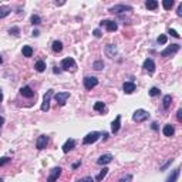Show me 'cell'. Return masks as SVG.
I'll return each instance as SVG.
<instances>
[{
    "label": "cell",
    "instance_id": "29",
    "mask_svg": "<svg viewBox=\"0 0 182 182\" xmlns=\"http://www.w3.org/2000/svg\"><path fill=\"white\" fill-rule=\"evenodd\" d=\"M93 68L97 70V71H101V70L104 68V63H102V60H97V61H94Z\"/></svg>",
    "mask_w": 182,
    "mask_h": 182
},
{
    "label": "cell",
    "instance_id": "11",
    "mask_svg": "<svg viewBox=\"0 0 182 182\" xmlns=\"http://www.w3.org/2000/svg\"><path fill=\"white\" fill-rule=\"evenodd\" d=\"M48 144V137L47 135H40L36 141V147H37V150H44Z\"/></svg>",
    "mask_w": 182,
    "mask_h": 182
},
{
    "label": "cell",
    "instance_id": "30",
    "mask_svg": "<svg viewBox=\"0 0 182 182\" xmlns=\"http://www.w3.org/2000/svg\"><path fill=\"white\" fill-rule=\"evenodd\" d=\"M162 6H164L165 10H169V9H172V6H174V2L172 0H164L162 2Z\"/></svg>",
    "mask_w": 182,
    "mask_h": 182
},
{
    "label": "cell",
    "instance_id": "10",
    "mask_svg": "<svg viewBox=\"0 0 182 182\" xmlns=\"http://www.w3.org/2000/svg\"><path fill=\"white\" fill-rule=\"evenodd\" d=\"M83 83H84V87H86L87 90H93L94 87L98 84V80H97L96 77H84V80H83Z\"/></svg>",
    "mask_w": 182,
    "mask_h": 182
},
{
    "label": "cell",
    "instance_id": "34",
    "mask_svg": "<svg viewBox=\"0 0 182 182\" xmlns=\"http://www.w3.org/2000/svg\"><path fill=\"white\" fill-rule=\"evenodd\" d=\"M172 162H174V159H168V161L165 162V164H164V165H161L159 169H161V171H165V169H166V168H168L169 165H171Z\"/></svg>",
    "mask_w": 182,
    "mask_h": 182
},
{
    "label": "cell",
    "instance_id": "14",
    "mask_svg": "<svg viewBox=\"0 0 182 182\" xmlns=\"http://www.w3.org/2000/svg\"><path fill=\"white\" fill-rule=\"evenodd\" d=\"M117 53H118V50L114 44H108L107 47H105V54H107L110 59H114V57L117 56Z\"/></svg>",
    "mask_w": 182,
    "mask_h": 182
},
{
    "label": "cell",
    "instance_id": "23",
    "mask_svg": "<svg viewBox=\"0 0 182 182\" xmlns=\"http://www.w3.org/2000/svg\"><path fill=\"white\" fill-rule=\"evenodd\" d=\"M171 102H172V97L169 96V94H166V96L164 97V100H162V105H164V108L168 110V108L171 107Z\"/></svg>",
    "mask_w": 182,
    "mask_h": 182
},
{
    "label": "cell",
    "instance_id": "26",
    "mask_svg": "<svg viewBox=\"0 0 182 182\" xmlns=\"http://www.w3.org/2000/svg\"><path fill=\"white\" fill-rule=\"evenodd\" d=\"M107 174H108V168H102V171L100 172L98 175H97V177H96V179H97V181H98V182H101L102 179H104V178L107 177Z\"/></svg>",
    "mask_w": 182,
    "mask_h": 182
},
{
    "label": "cell",
    "instance_id": "17",
    "mask_svg": "<svg viewBox=\"0 0 182 182\" xmlns=\"http://www.w3.org/2000/svg\"><path fill=\"white\" fill-rule=\"evenodd\" d=\"M20 93H22V96H23V97H26V98H33V97H34V91H33L29 86L22 87Z\"/></svg>",
    "mask_w": 182,
    "mask_h": 182
},
{
    "label": "cell",
    "instance_id": "44",
    "mask_svg": "<svg viewBox=\"0 0 182 182\" xmlns=\"http://www.w3.org/2000/svg\"><path fill=\"white\" fill-rule=\"evenodd\" d=\"M80 164H81V162H75V164H73V169L78 168V166H80Z\"/></svg>",
    "mask_w": 182,
    "mask_h": 182
},
{
    "label": "cell",
    "instance_id": "18",
    "mask_svg": "<svg viewBox=\"0 0 182 182\" xmlns=\"http://www.w3.org/2000/svg\"><path fill=\"white\" fill-rule=\"evenodd\" d=\"M75 147V141L74 139H67V141H65V144L63 145V152H65V154H67V152H70V151L73 150V148H74Z\"/></svg>",
    "mask_w": 182,
    "mask_h": 182
},
{
    "label": "cell",
    "instance_id": "3",
    "mask_svg": "<svg viewBox=\"0 0 182 182\" xmlns=\"http://www.w3.org/2000/svg\"><path fill=\"white\" fill-rule=\"evenodd\" d=\"M101 137V132H98V131H93L90 134H87L83 139V144L84 145H90V144H94L96 141H98V138Z\"/></svg>",
    "mask_w": 182,
    "mask_h": 182
},
{
    "label": "cell",
    "instance_id": "5",
    "mask_svg": "<svg viewBox=\"0 0 182 182\" xmlns=\"http://www.w3.org/2000/svg\"><path fill=\"white\" fill-rule=\"evenodd\" d=\"M51 97H53V90H47V91H46V94H44V97H43L41 111L47 113L48 110H50V100H51Z\"/></svg>",
    "mask_w": 182,
    "mask_h": 182
},
{
    "label": "cell",
    "instance_id": "13",
    "mask_svg": "<svg viewBox=\"0 0 182 182\" xmlns=\"http://www.w3.org/2000/svg\"><path fill=\"white\" fill-rule=\"evenodd\" d=\"M113 161V155L111 154H104V155H101L98 159H97V164L98 165H107V164H110Z\"/></svg>",
    "mask_w": 182,
    "mask_h": 182
},
{
    "label": "cell",
    "instance_id": "28",
    "mask_svg": "<svg viewBox=\"0 0 182 182\" xmlns=\"http://www.w3.org/2000/svg\"><path fill=\"white\" fill-rule=\"evenodd\" d=\"M104 110H105V104L102 101H97L96 104H94V111H101L102 113Z\"/></svg>",
    "mask_w": 182,
    "mask_h": 182
},
{
    "label": "cell",
    "instance_id": "21",
    "mask_svg": "<svg viewBox=\"0 0 182 182\" xmlns=\"http://www.w3.org/2000/svg\"><path fill=\"white\" fill-rule=\"evenodd\" d=\"M11 9L9 7V6H2L0 7V19H5V17H7L9 14H10Z\"/></svg>",
    "mask_w": 182,
    "mask_h": 182
},
{
    "label": "cell",
    "instance_id": "6",
    "mask_svg": "<svg viewBox=\"0 0 182 182\" xmlns=\"http://www.w3.org/2000/svg\"><path fill=\"white\" fill-rule=\"evenodd\" d=\"M61 68L64 70V71H68V70H71V71H74L75 70V61L73 57H67V59L61 60Z\"/></svg>",
    "mask_w": 182,
    "mask_h": 182
},
{
    "label": "cell",
    "instance_id": "37",
    "mask_svg": "<svg viewBox=\"0 0 182 182\" xmlns=\"http://www.w3.org/2000/svg\"><path fill=\"white\" fill-rule=\"evenodd\" d=\"M168 33L171 34L172 37H175V38H179V37H181V36L178 34V32H177V30H174V29H169V30H168Z\"/></svg>",
    "mask_w": 182,
    "mask_h": 182
},
{
    "label": "cell",
    "instance_id": "15",
    "mask_svg": "<svg viewBox=\"0 0 182 182\" xmlns=\"http://www.w3.org/2000/svg\"><path fill=\"white\" fill-rule=\"evenodd\" d=\"M120 127H121V115H117V118L111 124V132L113 134H117L118 131H120Z\"/></svg>",
    "mask_w": 182,
    "mask_h": 182
},
{
    "label": "cell",
    "instance_id": "9",
    "mask_svg": "<svg viewBox=\"0 0 182 182\" xmlns=\"http://www.w3.org/2000/svg\"><path fill=\"white\" fill-rule=\"evenodd\" d=\"M100 26H104L105 29H107V32H110V33H113V32H115L118 29V24H117V22H114V20H102L101 23H100Z\"/></svg>",
    "mask_w": 182,
    "mask_h": 182
},
{
    "label": "cell",
    "instance_id": "31",
    "mask_svg": "<svg viewBox=\"0 0 182 182\" xmlns=\"http://www.w3.org/2000/svg\"><path fill=\"white\" fill-rule=\"evenodd\" d=\"M132 181V175L131 174H127V175H124L123 178H120L118 182H131Z\"/></svg>",
    "mask_w": 182,
    "mask_h": 182
},
{
    "label": "cell",
    "instance_id": "36",
    "mask_svg": "<svg viewBox=\"0 0 182 182\" xmlns=\"http://www.w3.org/2000/svg\"><path fill=\"white\" fill-rule=\"evenodd\" d=\"M166 40H168V37H166L165 34H161L159 37H158V43H159V44H165Z\"/></svg>",
    "mask_w": 182,
    "mask_h": 182
},
{
    "label": "cell",
    "instance_id": "45",
    "mask_svg": "<svg viewBox=\"0 0 182 182\" xmlns=\"http://www.w3.org/2000/svg\"><path fill=\"white\" fill-rule=\"evenodd\" d=\"M3 124H5V118H3V117H2V115H0V127H2Z\"/></svg>",
    "mask_w": 182,
    "mask_h": 182
},
{
    "label": "cell",
    "instance_id": "48",
    "mask_svg": "<svg viewBox=\"0 0 182 182\" xmlns=\"http://www.w3.org/2000/svg\"><path fill=\"white\" fill-rule=\"evenodd\" d=\"M2 63H3V59H2V56H0V64H2Z\"/></svg>",
    "mask_w": 182,
    "mask_h": 182
},
{
    "label": "cell",
    "instance_id": "43",
    "mask_svg": "<svg viewBox=\"0 0 182 182\" xmlns=\"http://www.w3.org/2000/svg\"><path fill=\"white\" fill-rule=\"evenodd\" d=\"M53 71H54V74H60V73H61V70H60L59 67H54Z\"/></svg>",
    "mask_w": 182,
    "mask_h": 182
},
{
    "label": "cell",
    "instance_id": "41",
    "mask_svg": "<svg viewBox=\"0 0 182 182\" xmlns=\"http://www.w3.org/2000/svg\"><path fill=\"white\" fill-rule=\"evenodd\" d=\"M177 118H178V121H182V110H181V108L178 110V113H177Z\"/></svg>",
    "mask_w": 182,
    "mask_h": 182
},
{
    "label": "cell",
    "instance_id": "8",
    "mask_svg": "<svg viewBox=\"0 0 182 182\" xmlns=\"http://www.w3.org/2000/svg\"><path fill=\"white\" fill-rule=\"evenodd\" d=\"M61 166H54L53 169L50 171V175H48L47 178V182H56L57 179H59V177L61 175Z\"/></svg>",
    "mask_w": 182,
    "mask_h": 182
},
{
    "label": "cell",
    "instance_id": "46",
    "mask_svg": "<svg viewBox=\"0 0 182 182\" xmlns=\"http://www.w3.org/2000/svg\"><path fill=\"white\" fill-rule=\"evenodd\" d=\"M38 34H40V33H38V32H37V30H34V32H33V36H36V37H37Z\"/></svg>",
    "mask_w": 182,
    "mask_h": 182
},
{
    "label": "cell",
    "instance_id": "32",
    "mask_svg": "<svg viewBox=\"0 0 182 182\" xmlns=\"http://www.w3.org/2000/svg\"><path fill=\"white\" fill-rule=\"evenodd\" d=\"M159 88H156V87H152V88H151L150 90V96L151 97H156V96H159Z\"/></svg>",
    "mask_w": 182,
    "mask_h": 182
},
{
    "label": "cell",
    "instance_id": "19",
    "mask_svg": "<svg viewBox=\"0 0 182 182\" xmlns=\"http://www.w3.org/2000/svg\"><path fill=\"white\" fill-rule=\"evenodd\" d=\"M162 132H164L165 137H172V135L175 134V128H174V125H171V124H166L165 127H164V129H162Z\"/></svg>",
    "mask_w": 182,
    "mask_h": 182
},
{
    "label": "cell",
    "instance_id": "1",
    "mask_svg": "<svg viewBox=\"0 0 182 182\" xmlns=\"http://www.w3.org/2000/svg\"><path fill=\"white\" fill-rule=\"evenodd\" d=\"M148 118H150V113L145 111V110H142V108L137 110V111L132 114V120H134L135 123H144V121H147Z\"/></svg>",
    "mask_w": 182,
    "mask_h": 182
},
{
    "label": "cell",
    "instance_id": "12",
    "mask_svg": "<svg viewBox=\"0 0 182 182\" xmlns=\"http://www.w3.org/2000/svg\"><path fill=\"white\" fill-rule=\"evenodd\" d=\"M144 70L147 71V73H150V74H152L154 71H155V63H154V60L152 59H147L144 61Z\"/></svg>",
    "mask_w": 182,
    "mask_h": 182
},
{
    "label": "cell",
    "instance_id": "27",
    "mask_svg": "<svg viewBox=\"0 0 182 182\" xmlns=\"http://www.w3.org/2000/svg\"><path fill=\"white\" fill-rule=\"evenodd\" d=\"M63 50V43L61 41H59V40H56L53 43V51H56V53H60Z\"/></svg>",
    "mask_w": 182,
    "mask_h": 182
},
{
    "label": "cell",
    "instance_id": "20",
    "mask_svg": "<svg viewBox=\"0 0 182 182\" xmlns=\"http://www.w3.org/2000/svg\"><path fill=\"white\" fill-rule=\"evenodd\" d=\"M179 168H175L174 171L171 172V175L168 177V179H166V182H177V179H178V177H179Z\"/></svg>",
    "mask_w": 182,
    "mask_h": 182
},
{
    "label": "cell",
    "instance_id": "24",
    "mask_svg": "<svg viewBox=\"0 0 182 182\" xmlns=\"http://www.w3.org/2000/svg\"><path fill=\"white\" fill-rule=\"evenodd\" d=\"M22 53H23L24 57H32V56H33V48L30 47V46H23Z\"/></svg>",
    "mask_w": 182,
    "mask_h": 182
},
{
    "label": "cell",
    "instance_id": "38",
    "mask_svg": "<svg viewBox=\"0 0 182 182\" xmlns=\"http://www.w3.org/2000/svg\"><path fill=\"white\" fill-rule=\"evenodd\" d=\"M9 33H10V34H13V36H19L20 30H19V27H13V29H10V30H9Z\"/></svg>",
    "mask_w": 182,
    "mask_h": 182
},
{
    "label": "cell",
    "instance_id": "40",
    "mask_svg": "<svg viewBox=\"0 0 182 182\" xmlns=\"http://www.w3.org/2000/svg\"><path fill=\"white\" fill-rule=\"evenodd\" d=\"M93 34H94V36H96L97 38H100V37L102 36V33H101V30H100V29H96V30L93 32Z\"/></svg>",
    "mask_w": 182,
    "mask_h": 182
},
{
    "label": "cell",
    "instance_id": "39",
    "mask_svg": "<svg viewBox=\"0 0 182 182\" xmlns=\"http://www.w3.org/2000/svg\"><path fill=\"white\" fill-rule=\"evenodd\" d=\"M77 182H94V179L91 177H84V178H81V179H78Z\"/></svg>",
    "mask_w": 182,
    "mask_h": 182
},
{
    "label": "cell",
    "instance_id": "4",
    "mask_svg": "<svg viewBox=\"0 0 182 182\" xmlns=\"http://www.w3.org/2000/svg\"><path fill=\"white\" fill-rule=\"evenodd\" d=\"M179 48H181L179 44H171V46H168L164 51H161V57H171V56H174L175 53L179 51Z\"/></svg>",
    "mask_w": 182,
    "mask_h": 182
},
{
    "label": "cell",
    "instance_id": "47",
    "mask_svg": "<svg viewBox=\"0 0 182 182\" xmlns=\"http://www.w3.org/2000/svg\"><path fill=\"white\" fill-rule=\"evenodd\" d=\"M2 100H3V94L0 93V102H2Z\"/></svg>",
    "mask_w": 182,
    "mask_h": 182
},
{
    "label": "cell",
    "instance_id": "2",
    "mask_svg": "<svg viewBox=\"0 0 182 182\" xmlns=\"http://www.w3.org/2000/svg\"><path fill=\"white\" fill-rule=\"evenodd\" d=\"M108 11L113 13V14H121V13H125V11H132V7L128 5H115L113 7H110Z\"/></svg>",
    "mask_w": 182,
    "mask_h": 182
},
{
    "label": "cell",
    "instance_id": "35",
    "mask_svg": "<svg viewBox=\"0 0 182 182\" xmlns=\"http://www.w3.org/2000/svg\"><path fill=\"white\" fill-rule=\"evenodd\" d=\"M10 162V158H7V156H3L2 159H0V166H5V165H7Z\"/></svg>",
    "mask_w": 182,
    "mask_h": 182
},
{
    "label": "cell",
    "instance_id": "42",
    "mask_svg": "<svg viewBox=\"0 0 182 182\" xmlns=\"http://www.w3.org/2000/svg\"><path fill=\"white\" fill-rule=\"evenodd\" d=\"M177 14H178V16H179V17L182 16V5H179V6H178V11H177Z\"/></svg>",
    "mask_w": 182,
    "mask_h": 182
},
{
    "label": "cell",
    "instance_id": "22",
    "mask_svg": "<svg viewBox=\"0 0 182 182\" xmlns=\"http://www.w3.org/2000/svg\"><path fill=\"white\" fill-rule=\"evenodd\" d=\"M34 68H36V71H38V73H43L44 70H46V63H44L43 60H38L37 63L34 64Z\"/></svg>",
    "mask_w": 182,
    "mask_h": 182
},
{
    "label": "cell",
    "instance_id": "7",
    "mask_svg": "<svg viewBox=\"0 0 182 182\" xmlns=\"http://www.w3.org/2000/svg\"><path fill=\"white\" fill-rule=\"evenodd\" d=\"M54 98H56L57 104L63 107L65 102H67V100L70 98V93H67V91H61V93H57V94L54 96Z\"/></svg>",
    "mask_w": 182,
    "mask_h": 182
},
{
    "label": "cell",
    "instance_id": "25",
    "mask_svg": "<svg viewBox=\"0 0 182 182\" xmlns=\"http://www.w3.org/2000/svg\"><path fill=\"white\" fill-rule=\"evenodd\" d=\"M145 6H147V9H150V10H155L156 7H158V2H156V0H148V2L145 3Z\"/></svg>",
    "mask_w": 182,
    "mask_h": 182
},
{
    "label": "cell",
    "instance_id": "16",
    "mask_svg": "<svg viewBox=\"0 0 182 182\" xmlns=\"http://www.w3.org/2000/svg\"><path fill=\"white\" fill-rule=\"evenodd\" d=\"M123 90H124L125 94H132V93L135 91V84L132 83V81H127V83H124Z\"/></svg>",
    "mask_w": 182,
    "mask_h": 182
},
{
    "label": "cell",
    "instance_id": "33",
    "mask_svg": "<svg viewBox=\"0 0 182 182\" xmlns=\"http://www.w3.org/2000/svg\"><path fill=\"white\" fill-rule=\"evenodd\" d=\"M40 17L37 16V14H33L32 16V24H34V26H37V24H40Z\"/></svg>",
    "mask_w": 182,
    "mask_h": 182
}]
</instances>
